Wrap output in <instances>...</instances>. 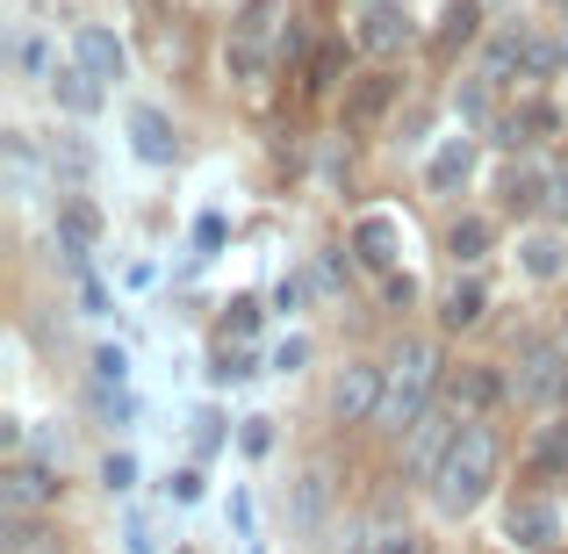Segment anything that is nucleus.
I'll use <instances>...</instances> for the list:
<instances>
[{"label":"nucleus","mask_w":568,"mask_h":554,"mask_svg":"<svg viewBox=\"0 0 568 554\" xmlns=\"http://www.w3.org/2000/svg\"><path fill=\"white\" fill-rule=\"evenodd\" d=\"M489 483H497V432H489L483 417H460V440L446 446L439 475H432V504H439L446 518H468L475 504L489 497Z\"/></svg>","instance_id":"1"},{"label":"nucleus","mask_w":568,"mask_h":554,"mask_svg":"<svg viewBox=\"0 0 568 554\" xmlns=\"http://www.w3.org/2000/svg\"><path fill=\"white\" fill-rule=\"evenodd\" d=\"M432 382H439V353H432L425 339H403V346H396V361H388V389H382L375 425H382V432H410L417 417H425Z\"/></svg>","instance_id":"2"},{"label":"nucleus","mask_w":568,"mask_h":554,"mask_svg":"<svg viewBox=\"0 0 568 554\" xmlns=\"http://www.w3.org/2000/svg\"><path fill=\"white\" fill-rule=\"evenodd\" d=\"M518 396L526 403H561L568 396V353L555 339H518Z\"/></svg>","instance_id":"3"},{"label":"nucleus","mask_w":568,"mask_h":554,"mask_svg":"<svg viewBox=\"0 0 568 554\" xmlns=\"http://www.w3.org/2000/svg\"><path fill=\"white\" fill-rule=\"evenodd\" d=\"M353 43H361L367 58H396L403 43H410V8H403V0H361Z\"/></svg>","instance_id":"4"},{"label":"nucleus","mask_w":568,"mask_h":554,"mask_svg":"<svg viewBox=\"0 0 568 554\" xmlns=\"http://www.w3.org/2000/svg\"><path fill=\"white\" fill-rule=\"evenodd\" d=\"M396 94H403V80L375 66V72H361V80H346V109H338V115H346V130H353V138H367V130H375L382 115L396 109Z\"/></svg>","instance_id":"5"},{"label":"nucleus","mask_w":568,"mask_h":554,"mask_svg":"<svg viewBox=\"0 0 568 554\" xmlns=\"http://www.w3.org/2000/svg\"><path fill=\"white\" fill-rule=\"evenodd\" d=\"M324 512H332V469H324V461H310V469L288 483V533H295V541H317V533H324Z\"/></svg>","instance_id":"6"},{"label":"nucleus","mask_w":568,"mask_h":554,"mask_svg":"<svg viewBox=\"0 0 568 554\" xmlns=\"http://www.w3.org/2000/svg\"><path fill=\"white\" fill-rule=\"evenodd\" d=\"M382 389H388V367L353 361L346 374H338V389H332V411L346 417V425H361V417H375V411H382Z\"/></svg>","instance_id":"7"},{"label":"nucleus","mask_w":568,"mask_h":554,"mask_svg":"<svg viewBox=\"0 0 568 554\" xmlns=\"http://www.w3.org/2000/svg\"><path fill=\"white\" fill-rule=\"evenodd\" d=\"M460 440V425L446 411H425L410 432H403V454H410V475H439V461H446V446Z\"/></svg>","instance_id":"8"},{"label":"nucleus","mask_w":568,"mask_h":554,"mask_svg":"<svg viewBox=\"0 0 568 554\" xmlns=\"http://www.w3.org/2000/svg\"><path fill=\"white\" fill-rule=\"evenodd\" d=\"M72 58H80V66L94 72L101 87L123 80V37H115V29H101V22H87L80 37H72Z\"/></svg>","instance_id":"9"},{"label":"nucleus","mask_w":568,"mask_h":554,"mask_svg":"<svg viewBox=\"0 0 568 554\" xmlns=\"http://www.w3.org/2000/svg\"><path fill=\"white\" fill-rule=\"evenodd\" d=\"M504 533H511L518 547H547V541L561 533V512H555L547 497H518V504H511V518H504Z\"/></svg>","instance_id":"10"},{"label":"nucleus","mask_w":568,"mask_h":554,"mask_svg":"<svg viewBox=\"0 0 568 554\" xmlns=\"http://www.w3.org/2000/svg\"><path fill=\"white\" fill-rule=\"evenodd\" d=\"M475 173V138H446L439 152H432V167H425V181H432V194H454L460 181Z\"/></svg>","instance_id":"11"},{"label":"nucleus","mask_w":568,"mask_h":554,"mask_svg":"<svg viewBox=\"0 0 568 554\" xmlns=\"http://www.w3.org/2000/svg\"><path fill=\"white\" fill-rule=\"evenodd\" d=\"M51 94H58V101H65V109H72V115H94V109H101V80H94V72H87V66H80V58H72V66H65V72H51Z\"/></svg>","instance_id":"12"},{"label":"nucleus","mask_w":568,"mask_h":554,"mask_svg":"<svg viewBox=\"0 0 568 554\" xmlns=\"http://www.w3.org/2000/svg\"><path fill=\"white\" fill-rule=\"evenodd\" d=\"M58 238H65V260H80V252L101 238V209L94 202H65L58 209Z\"/></svg>","instance_id":"13"},{"label":"nucleus","mask_w":568,"mask_h":554,"mask_svg":"<svg viewBox=\"0 0 568 554\" xmlns=\"http://www.w3.org/2000/svg\"><path fill=\"white\" fill-rule=\"evenodd\" d=\"M454 403H468V411H489V403L504 396V374L497 367H454Z\"/></svg>","instance_id":"14"},{"label":"nucleus","mask_w":568,"mask_h":554,"mask_svg":"<svg viewBox=\"0 0 568 554\" xmlns=\"http://www.w3.org/2000/svg\"><path fill=\"white\" fill-rule=\"evenodd\" d=\"M555 130H561L555 101H526V109H511V115H504V138H511V144H532V138H555Z\"/></svg>","instance_id":"15"},{"label":"nucleus","mask_w":568,"mask_h":554,"mask_svg":"<svg viewBox=\"0 0 568 554\" xmlns=\"http://www.w3.org/2000/svg\"><path fill=\"white\" fill-rule=\"evenodd\" d=\"M43 497H51V475L29 469V461H14L8 483H0V504H8V512H29V504H43Z\"/></svg>","instance_id":"16"},{"label":"nucleus","mask_w":568,"mask_h":554,"mask_svg":"<svg viewBox=\"0 0 568 554\" xmlns=\"http://www.w3.org/2000/svg\"><path fill=\"white\" fill-rule=\"evenodd\" d=\"M43 167H51V181H87V173H94V152H87L80 138H51Z\"/></svg>","instance_id":"17"},{"label":"nucleus","mask_w":568,"mask_h":554,"mask_svg":"<svg viewBox=\"0 0 568 554\" xmlns=\"http://www.w3.org/2000/svg\"><path fill=\"white\" fill-rule=\"evenodd\" d=\"M130 138H138V152L152 159V167H159V159H173V130H166V115H159V109L130 115Z\"/></svg>","instance_id":"18"},{"label":"nucleus","mask_w":568,"mask_h":554,"mask_svg":"<svg viewBox=\"0 0 568 554\" xmlns=\"http://www.w3.org/2000/svg\"><path fill=\"white\" fill-rule=\"evenodd\" d=\"M518 266H526L532 281H555L561 274V238L555 231H532L526 245H518Z\"/></svg>","instance_id":"19"},{"label":"nucleus","mask_w":568,"mask_h":554,"mask_svg":"<svg viewBox=\"0 0 568 554\" xmlns=\"http://www.w3.org/2000/svg\"><path fill=\"white\" fill-rule=\"evenodd\" d=\"M547 188H555V173H532V167H511V173H504V202H511L518 216H526V209H540Z\"/></svg>","instance_id":"20"},{"label":"nucleus","mask_w":568,"mask_h":554,"mask_svg":"<svg viewBox=\"0 0 568 554\" xmlns=\"http://www.w3.org/2000/svg\"><path fill=\"white\" fill-rule=\"evenodd\" d=\"M353 245H361L367 266H388V260H396V223H388V216H367L361 231H353Z\"/></svg>","instance_id":"21"},{"label":"nucleus","mask_w":568,"mask_h":554,"mask_svg":"<svg viewBox=\"0 0 568 554\" xmlns=\"http://www.w3.org/2000/svg\"><path fill=\"white\" fill-rule=\"evenodd\" d=\"M483 310H489V295H483V281H454V289H446V324H483Z\"/></svg>","instance_id":"22"},{"label":"nucleus","mask_w":568,"mask_h":554,"mask_svg":"<svg viewBox=\"0 0 568 554\" xmlns=\"http://www.w3.org/2000/svg\"><path fill=\"white\" fill-rule=\"evenodd\" d=\"M489 216H454V231H446V245H454V260H483L489 252Z\"/></svg>","instance_id":"23"},{"label":"nucleus","mask_w":568,"mask_h":554,"mask_svg":"<svg viewBox=\"0 0 568 554\" xmlns=\"http://www.w3.org/2000/svg\"><path fill=\"white\" fill-rule=\"evenodd\" d=\"M274 14H281V0H245V8H237V22H231V37L237 43H266Z\"/></svg>","instance_id":"24"},{"label":"nucleus","mask_w":568,"mask_h":554,"mask_svg":"<svg viewBox=\"0 0 568 554\" xmlns=\"http://www.w3.org/2000/svg\"><path fill=\"white\" fill-rule=\"evenodd\" d=\"M532 469H540V475H568V425L540 432V446H532Z\"/></svg>","instance_id":"25"},{"label":"nucleus","mask_w":568,"mask_h":554,"mask_svg":"<svg viewBox=\"0 0 568 554\" xmlns=\"http://www.w3.org/2000/svg\"><path fill=\"white\" fill-rule=\"evenodd\" d=\"M338 66H346V51H338V43H324V51H310V66H303V87H310V94H324V87L338 80Z\"/></svg>","instance_id":"26"},{"label":"nucleus","mask_w":568,"mask_h":554,"mask_svg":"<svg viewBox=\"0 0 568 554\" xmlns=\"http://www.w3.org/2000/svg\"><path fill=\"white\" fill-rule=\"evenodd\" d=\"M475 22H483V14H475V0H454V8H446L439 43H446V51H454V43H475Z\"/></svg>","instance_id":"27"},{"label":"nucleus","mask_w":568,"mask_h":554,"mask_svg":"<svg viewBox=\"0 0 568 554\" xmlns=\"http://www.w3.org/2000/svg\"><path fill=\"white\" fill-rule=\"evenodd\" d=\"M231 72H237V80H260V72H266V43H237L231 37Z\"/></svg>","instance_id":"28"},{"label":"nucleus","mask_w":568,"mask_h":554,"mask_svg":"<svg viewBox=\"0 0 568 554\" xmlns=\"http://www.w3.org/2000/svg\"><path fill=\"white\" fill-rule=\"evenodd\" d=\"M460 115H468V123H489V72L460 87Z\"/></svg>","instance_id":"29"},{"label":"nucleus","mask_w":568,"mask_h":554,"mask_svg":"<svg viewBox=\"0 0 568 554\" xmlns=\"http://www.w3.org/2000/svg\"><path fill=\"white\" fill-rule=\"evenodd\" d=\"M245 374H252V353L245 346H223L216 353V382H245Z\"/></svg>","instance_id":"30"},{"label":"nucleus","mask_w":568,"mask_h":554,"mask_svg":"<svg viewBox=\"0 0 568 554\" xmlns=\"http://www.w3.org/2000/svg\"><path fill=\"white\" fill-rule=\"evenodd\" d=\"M101 483H109V490H130V483H138V461H130V454H109V461H101Z\"/></svg>","instance_id":"31"},{"label":"nucleus","mask_w":568,"mask_h":554,"mask_svg":"<svg viewBox=\"0 0 568 554\" xmlns=\"http://www.w3.org/2000/svg\"><path fill=\"white\" fill-rule=\"evenodd\" d=\"M303 361H310V339H281L274 346V374H295Z\"/></svg>","instance_id":"32"},{"label":"nucleus","mask_w":568,"mask_h":554,"mask_svg":"<svg viewBox=\"0 0 568 554\" xmlns=\"http://www.w3.org/2000/svg\"><path fill=\"white\" fill-rule=\"evenodd\" d=\"M94 374H101V382H123V374H130V353L123 346H101L94 353Z\"/></svg>","instance_id":"33"},{"label":"nucleus","mask_w":568,"mask_h":554,"mask_svg":"<svg viewBox=\"0 0 568 554\" xmlns=\"http://www.w3.org/2000/svg\"><path fill=\"white\" fill-rule=\"evenodd\" d=\"M223 324H231V332H237V339H245V332H252V324H260V303H252V295H237V303H231V318H223Z\"/></svg>","instance_id":"34"},{"label":"nucleus","mask_w":568,"mask_h":554,"mask_svg":"<svg viewBox=\"0 0 568 554\" xmlns=\"http://www.w3.org/2000/svg\"><path fill=\"white\" fill-rule=\"evenodd\" d=\"M388 303L410 310V303H417V281H410V274H388Z\"/></svg>","instance_id":"35"},{"label":"nucleus","mask_w":568,"mask_h":554,"mask_svg":"<svg viewBox=\"0 0 568 554\" xmlns=\"http://www.w3.org/2000/svg\"><path fill=\"white\" fill-rule=\"evenodd\" d=\"M274 446V432H266V417H245V454H266Z\"/></svg>","instance_id":"36"},{"label":"nucleus","mask_w":568,"mask_h":554,"mask_svg":"<svg viewBox=\"0 0 568 554\" xmlns=\"http://www.w3.org/2000/svg\"><path fill=\"white\" fill-rule=\"evenodd\" d=\"M295 303H303V274H288V281L274 289V310H295Z\"/></svg>","instance_id":"37"},{"label":"nucleus","mask_w":568,"mask_h":554,"mask_svg":"<svg viewBox=\"0 0 568 554\" xmlns=\"http://www.w3.org/2000/svg\"><path fill=\"white\" fill-rule=\"evenodd\" d=\"M361 541H367V533H361V526H346V533H338V547H332V554H361Z\"/></svg>","instance_id":"38"},{"label":"nucleus","mask_w":568,"mask_h":554,"mask_svg":"<svg viewBox=\"0 0 568 554\" xmlns=\"http://www.w3.org/2000/svg\"><path fill=\"white\" fill-rule=\"evenodd\" d=\"M130 554H152V533L144 526H130Z\"/></svg>","instance_id":"39"},{"label":"nucleus","mask_w":568,"mask_h":554,"mask_svg":"<svg viewBox=\"0 0 568 554\" xmlns=\"http://www.w3.org/2000/svg\"><path fill=\"white\" fill-rule=\"evenodd\" d=\"M555 8H568V0H555Z\"/></svg>","instance_id":"40"},{"label":"nucleus","mask_w":568,"mask_h":554,"mask_svg":"<svg viewBox=\"0 0 568 554\" xmlns=\"http://www.w3.org/2000/svg\"><path fill=\"white\" fill-rule=\"evenodd\" d=\"M561 43H568V37H561Z\"/></svg>","instance_id":"41"}]
</instances>
